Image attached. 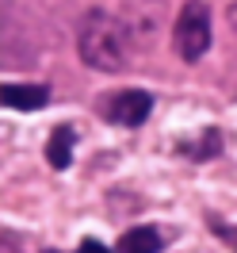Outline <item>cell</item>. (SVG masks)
I'll use <instances>...</instances> for the list:
<instances>
[{
  "label": "cell",
  "mask_w": 237,
  "mask_h": 253,
  "mask_svg": "<svg viewBox=\"0 0 237 253\" xmlns=\"http://www.w3.org/2000/svg\"><path fill=\"white\" fill-rule=\"evenodd\" d=\"M77 54L80 62L96 69V73H119L130 62V35L123 27V19L92 8L80 19V35H77Z\"/></svg>",
  "instance_id": "1"
},
{
  "label": "cell",
  "mask_w": 237,
  "mask_h": 253,
  "mask_svg": "<svg viewBox=\"0 0 237 253\" xmlns=\"http://www.w3.org/2000/svg\"><path fill=\"white\" fill-rule=\"evenodd\" d=\"M172 42H176V54L184 62H199L210 50V8H206V0H188L180 8Z\"/></svg>",
  "instance_id": "2"
},
{
  "label": "cell",
  "mask_w": 237,
  "mask_h": 253,
  "mask_svg": "<svg viewBox=\"0 0 237 253\" xmlns=\"http://www.w3.org/2000/svg\"><path fill=\"white\" fill-rule=\"evenodd\" d=\"M153 111V96L142 92V88H127V92H115L107 104V115L119 126H142Z\"/></svg>",
  "instance_id": "3"
},
{
  "label": "cell",
  "mask_w": 237,
  "mask_h": 253,
  "mask_svg": "<svg viewBox=\"0 0 237 253\" xmlns=\"http://www.w3.org/2000/svg\"><path fill=\"white\" fill-rule=\"evenodd\" d=\"M0 104L16 111H38L50 104V88H42V84H0Z\"/></svg>",
  "instance_id": "4"
},
{
  "label": "cell",
  "mask_w": 237,
  "mask_h": 253,
  "mask_svg": "<svg viewBox=\"0 0 237 253\" xmlns=\"http://www.w3.org/2000/svg\"><path fill=\"white\" fill-rule=\"evenodd\" d=\"M73 142H77V130L69 123L54 126V134H50V146H46V161L62 173V169H69L73 165Z\"/></svg>",
  "instance_id": "5"
},
{
  "label": "cell",
  "mask_w": 237,
  "mask_h": 253,
  "mask_svg": "<svg viewBox=\"0 0 237 253\" xmlns=\"http://www.w3.org/2000/svg\"><path fill=\"white\" fill-rule=\"evenodd\" d=\"M119 253H161V234L153 226H134L119 238Z\"/></svg>",
  "instance_id": "6"
},
{
  "label": "cell",
  "mask_w": 237,
  "mask_h": 253,
  "mask_svg": "<svg viewBox=\"0 0 237 253\" xmlns=\"http://www.w3.org/2000/svg\"><path fill=\"white\" fill-rule=\"evenodd\" d=\"M184 150H188V154H195V161L214 158V154H218V134L210 130V134H203V138H199V146H184Z\"/></svg>",
  "instance_id": "7"
},
{
  "label": "cell",
  "mask_w": 237,
  "mask_h": 253,
  "mask_svg": "<svg viewBox=\"0 0 237 253\" xmlns=\"http://www.w3.org/2000/svg\"><path fill=\"white\" fill-rule=\"evenodd\" d=\"M210 226H214V234H218V238H226V242L234 246V253H237V230H234V226H226V222H222V219H214V222H210Z\"/></svg>",
  "instance_id": "8"
},
{
  "label": "cell",
  "mask_w": 237,
  "mask_h": 253,
  "mask_svg": "<svg viewBox=\"0 0 237 253\" xmlns=\"http://www.w3.org/2000/svg\"><path fill=\"white\" fill-rule=\"evenodd\" d=\"M77 253H111V250L103 246V242H96V238H84V242L77 246Z\"/></svg>",
  "instance_id": "9"
}]
</instances>
